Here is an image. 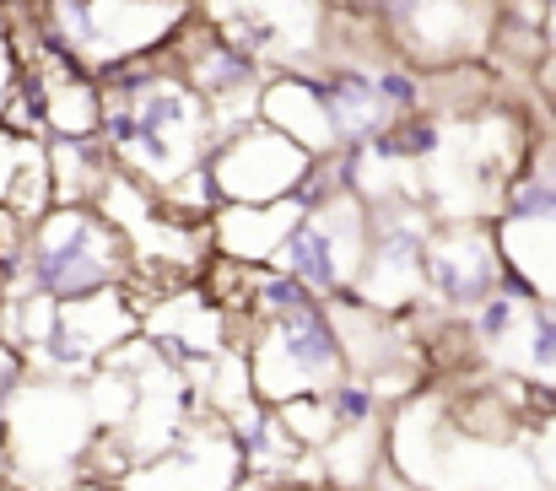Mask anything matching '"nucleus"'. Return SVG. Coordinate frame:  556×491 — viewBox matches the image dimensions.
Here are the masks:
<instances>
[{
    "label": "nucleus",
    "mask_w": 556,
    "mask_h": 491,
    "mask_svg": "<svg viewBox=\"0 0 556 491\" xmlns=\"http://www.w3.org/2000/svg\"><path fill=\"white\" fill-rule=\"evenodd\" d=\"M238 438H243V454H249V465H276L281 459V443H276V421L270 416H243L238 421Z\"/></svg>",
    "instance_id": "obj_8"
},
{
    "label": "nucleus",
    "mask_w": 556,
    "mask_h": 491,
    "mask_svg": "<svg viewBox=\"0 0 556 491\" xmlns=\"http://www.w3.org/2000/svg\"><path fill=\"white\" fill-rule=\"evenodd\" d=\"M27 276H33V292L49 303L92 298L119 276V243L92 211H81V205L54 211L43 222L38 243L27 249Z\"/></svg>",
    "instance_id": "obj_1"
},
{
    "label": "nucleus",
    "mask_w": 556,
    "mask_h": 491,
    "mask_svg": "<svg viewBox=\"0 0 556 491\" xmlns=\"http://www.w3.org/2000/svg\"><path fill=\"white\" fill-rule=\"evenodd\" d=\"M341 205V200H336ZM330 211V205H325ZM325 211H308V222H298L287 238H281V249H287V270L292 276H303L314 292H325V287H336L341 276H346V232H341V222L336 216H325Z\"/></svg>",
    "instance_id": "obj_4"
},
{
    "label": "nucleus",
    "mask_w": 556,
    "mask_h": 491,
    "mask_svg": "<svg viewBox=\"0 0 556 491\" xmlns=\"http://www.w3.org/2000/svg\"><path fill=\"white\" fill-rule=\"evenodd\" d=\"M372 81H378V98H383L394 114H416V103H421V81H416L410 71H400V65H383Z\"/></svg>",
    "instance_id": "obj_7"
},
{
    "label": "nucleus",
    "mask_w": 556,
    "mask_h": 491,
    "mask_svg": "<svg viewBox=\"0 0 556 491\" xmlns=\"http://www.w3.org/2000/svg\"><path fill=\"white\" fill-rule=\"evenodd\" d=\"M330 427H368L372 421V389L363 378H336V389L325 394Z\"/></svg>",
    "instance_id": "obj_6"
},
{
    "label": "nucleus",
    "mask_w": 556,
    "mask_h": 491,
    "mask_svg": "<svg viewBox=\"0 0 556 491\" xmlns=\"http://www.w3.org/2000/svg\"><path fill=\"white\" fill-rule=\"evenodd\" d=\"M427 276H432V292H438L443 303L481 309V303L497 292L503 260L492 254L486 238L454 232V238H432V243H427Z\"/></svg>",
    "instance_id": "obj_2"
},
{
    "label": "nucleus",
    "mask_w": 556,
    "mask_h": 491,
    "mask_svg": "<svg viewBox=\"0 0 556 491\" xmlns=\"http://www.w3.org/2000/svg\"><path fill=\"white\" fill-rule=\"evenodd\" d=\"M185 81L211 103H222L232 92H254L260 87V54H249L232 33H205L200 54L189 60Z\"/></svg>",
    "instance_id": "obj_5"
},
{
    "label": "nucleus",
    "mask_w": 556,
    "mask_h": 491,
    "mask_svg": "<svg viewBox=\"0 0 556 491\" xmlns=\"http://www.w3.org/2000/svg\"><path fill=\"white\" fill-rule=\"evenodd\" d=\"M265 351L287 362V378H314V373L341 367V335L325 319L319 298L303 303V309H292V314H281V325H276Z\"/></svg>",
    "instance_id": "obj_3"
},
{
    "label": "nucleus",
    "mask_w": 556,
    "mask_h": 491,
    "mask_svg": "<svg viewBox=\"0 0 556 491\" xmlns=\"http://www.w3.org/2000/svg\"><path fill=\"white\" fill-rule=\"evenodd\" d=\"M530 362H535V367H556V309H541V314H535V329H530Z\"/></svg>",
    "instance_id": "obj_9"
}]
</instances>
